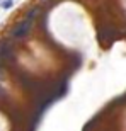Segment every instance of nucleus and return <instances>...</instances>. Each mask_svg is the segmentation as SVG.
<instances>
[{
  "label": "nucleus",
  "instance_id": "nucleus-1",
  "mask_svg": "<svg viewBox=\"0 0 126 131\" xmlns=\"http://www.w3.org/2000/svg\"><path fill=\"white\" fill-rule=\"evenodd\" d=\"M31 26H33V20H29V19L20 20L19 24L12 29L10 36H12L14 39H22V38H26V36L29 34V31H31Z\"/></svg>",
  "mask_w": 126,
  "mask_h": 131
},
{
  "label": "nucleus",
  "instance_id": "nucleus-2",
  "mask_svg": "<svg viewBox=\"0 0 126 131\" xmlns=\"http://www.w3.org/2000/svg\"><path fill=\"white\" fill-rule=\"evenodd\" d=\"M12 54V44H10L9 39H2L0 41V58H2V61L4 60H7Z\"/></svg>",
  "mask_w": 126,
  "mask_h": 131
},
{
  "label": "nucleus",
  "instance_id": "nucleus-3",
  "mask_svg": "<svg viewBox=\"0 0 126 131\" xmlns=\"http://www.w3.org/2000/svg\"><path fill=\"white\" fill-rule=\"evenodd\" d=\"M112 34H114V31H112V29H109V27H104V29L99 31V39H101V41H104L106 38H111Z\"/></svg>",
  "mask_w": 126,
  "mask_h": 131
},
{
  "label": "nucleus",
  "instance_id": "nucleus-4",
  "mask_svg": "<svg viewBox=\"0 0 126 131\" xmlns=\"http://www.w3.org/2000/svg\"><path fill=\"white\" fill-rule=\"evenodd\" d=\"M36 15H38V9L34 7V9L31 10V12H27V19H29V20H33L34 17H36Z\"/></svg>",
  "mask_w": 126,
  "mask_h": 131
},
{
  "label": "nucleus",
  "instance_id": "nucleus-5",
  "mask_svg": "<svg viewBox=\"0 0 126 131\" xmlns=\"http://www.w3.org/2000/svg\"><path fill=\"white\" fill-rule=\"evenodd\" d=\"M12 7V0H5V2H2V9H10Z\"/></svg>",
  "mask_w": 126,
  "mask_h": 131
}]
</instances>
